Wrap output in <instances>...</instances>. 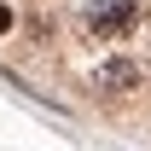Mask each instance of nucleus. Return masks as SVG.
I'll list each match as a JSON object with an SVG mask.
<instances>
[{"mask_svg":"<svg viewBox=\"0 0 151 151\" xmlns=\"http://www.w3.org/2000/svg\"><path fill=\"white\" fill-rule=\"evenodd\" d=\"M134 23V6H87V29L93 35H116Z\"/></svg>","mask_w":151,"mask_h":151,"instance_id":"2","label":"nucleus"},{"mask_svg":"<svg viewBox=\"0 0 151 151\" xmlns=\"http://www.w3.org/2000/svg\"><path fill=\"white\" fill-rule=\"evenodd\" d=\"M6 29H12V12H6V6H0V35H6Z\"/></svg>","mask_w":151,"mask_h":151,"instance_id":"3","label":"nucleus"},{"mask_svg":"<svg viewBox=\"0 0 151 151\" xmlns=\"http://www.w3.org/2000/svg\"><path fill=\"white\" fill-rule=\"evenodd\" d=\"M139 87V64L134 58H111L105 70H93V93H134Z\"/></svg>","mask_w":151,"mask_h":151,"instance_id":"1","label":"nucleus"}]
</instances>
